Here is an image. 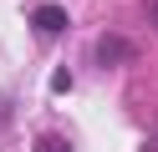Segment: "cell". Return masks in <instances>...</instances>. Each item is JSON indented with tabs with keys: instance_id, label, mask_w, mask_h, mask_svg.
<instances>
[{
	"instance_id": "obj_1",
	"label": "cell",
	"mask_w": 158,
	"mask_h": 152,
	"mask_svg": "<svg viewBox=\"0 0 158 152\" xmlns=\"http://www.w3.org/2000/svg\"><path fill=\"white\" fill-rule=\"evenodd\" d=\"M123 56H127V41H123V36H102V46H97V61H102V66H117Z\"/></svg>"
},
{
	"instance_id": "obj_2",
	"label": "cell",
	"mask_w": 158,
	"mask_h": 152,
	"mask_svg": "<svg viewBox=\"0 0 158 152\" xmlns=\"http://www.w3.org/2000/svg\"><path fill=\"white\" fill-rule=\"evenodd\" d=\"M36 25H41V30H61V25H66V15H61L56 5H46V10H36Z\"/></svg>"
},
{
	"instance_id": "obj_3",
	"label": "cell",
	"mask_w": 158,
	"mask_h": 152,
	"mask_svg": "<svg viewBox=\"0 0 158 152\" xmlns=\"http://www.w3.org/2000/svg\"><path fill=\"white\" fill-rule=\"evenodd\" d=\"M153 20H158V0H153Z\"/></svg>"
}]
</instances>
